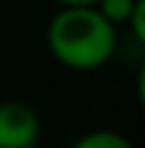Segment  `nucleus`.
Wrapping results in <instances>:
<instances>
[{"instance_id":"1","label":"nucleus","mask_w":145,"mask_h":148,"mask_svg":"<svg viewBox=\"0 0 145 148\" xmlns=\"http://www.w3.org/2000/svg\"><path fill=\"white\" fill-rule=\"evenodd\" d=\"M115 25L96 5H63L47 27L55 60L77 71L101 69L115 52Z\"/></svg>"},{"instance_id":"2","label":"nucleus","mask_w":145,"mask_h":148,"mask_svg":"<svg viewBox=\"0 0 145 148\" xmlns=\"http://www.w3.org/2000/svg\"><path fill=\"white\" fill-rule=\"evenodd\" d=\"M41 123L30 104L3 101L0 104V148H30L36 145Z\"/></svg>"},{"instance_id":"3","label":"nucleus","mask_w":145,"mask_h":148,"mask_svg":"<svg viewBox=\"0 0 145 148\" xmlns=\"http://www.w3.org/2000/svg\"><path fill=\"white\" fill-rule=\"evenodd\" d=\"M77 148H129V137L110 129H96L77 140Z\"/></svg>"},{"instance_id":"4","label":"nucleus","mask_w":145,"mask_h":148,"mask_svg":"<svg viewBox=\"0 0 145 148\" xmlns=\"http://www.w3.org/2000/svg\"><path fill=\"white\" fill-rule=\"evenodd\" d=\"M96 8L101 11L112 25H120V22H129L131 11H134V0H99Z\"/></svg>"},{"instance_id":"5","label":"nucleus","mask_w":145,"mask_h":148,"mask_svg":"<svg viewBox=\"0 0 145 148\" xmlns=\"http://www.w3.org/2000/svg\"><path fill=\"white\" fill-rule=\"evenodd\" d=\"M129 25H131V30H134L137 41L145 47V0H134V11H131V16H129Z\"/></svg>"},{"instance_id":"6","label":"nucleus","mask_w":145,"mask_h":148,"mask_svg":"<svg viewBox=\"0 0 145 148\" xmlns=\"http://www.w3.org/2000/svg\"><path fill=\"white\" fill-rule=\"evenodd\" d=\"M137 96H140V104H142V110H145V60H142V66H140V74H137Z\"/></svg>"},{"instance_id":"7","label":"nucleus","mask_w":145,"mask_h":148,"mask_svg":"<svg viewBox=\"0 0 145 148\" xmlns=\"http://www.w3.org/2000/svg\"><path fill=\"white\" fill-rule=\"evenodd\" d=\"M60 5H96L99 0H55Z\"/></svg>"}]
</instances>
